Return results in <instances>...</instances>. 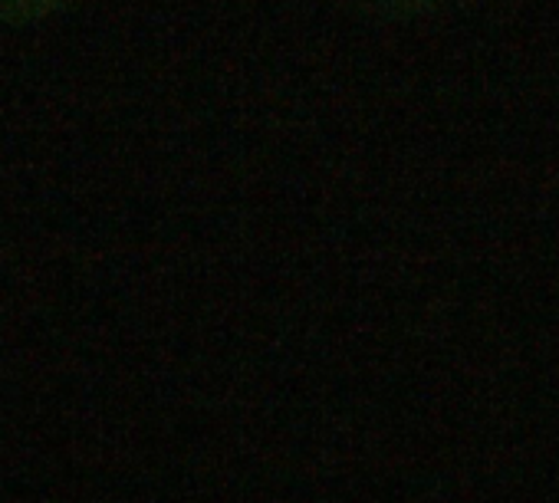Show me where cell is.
Masks as SVG:
<instances>
[{
  "mask_svg": "<svg viewBox=\"0 0 559 503\" xmlns=\"http://www.w3.org/2000/svg\"><path fill=\"white\" fill-rule=\"evenodd\" d=\"M464 4H480V0H366V8L385 21H412V17H428L438 11L464 8Z\"/></svg>",
  "mask_w": 559,
  "mask_h": 503,
  "instance_id": "obj_2",
  "label": "cell"
},
{
  "mask_svg": "<svg viewBox=\"0 0 559 503\" xmlns=\"http://www.w3.org/2000/svg\"><path fill=\"white\" fill-rule=\"evenodd\" d=\"M76 0H0V31L34 27L67 14Z\"/></svg>",
  "mask_w": 559,
  "mask_h": 503,
  "instance_id": "obj_1",
  "label": "cell"
}]
</instances>
